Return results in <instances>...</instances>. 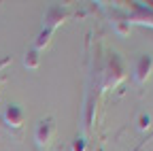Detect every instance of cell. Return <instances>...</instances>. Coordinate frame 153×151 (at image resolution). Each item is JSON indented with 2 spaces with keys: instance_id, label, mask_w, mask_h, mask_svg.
<instances>
[{
  "instance_id": "6da1fadb",
  "label": "cell",
  "mask_w": 153,
  "mask_h": 151,
  "mask_svg": "<svg viewBox=\"0 0 153 151\" xmlns=\"http://www.w3.org/2000/svg\"><path fill=\"white\" fill-rule=\"evenodd\" d=\"M4 119H7L9 126L19 128V126H22V121H24V115H22V111H19L17 106H9L7 113H4Z\"/></svg>"
},
{
  "instance_id": "7a4b0ae2",
  "label": "cell",
  "mask_w": 153,
  "mask_h": 151,
  "mask_svg": "<svg viewBox=\"0 0 153 151\" xmlns=\"http://www.w3.org/2000/svg\"><path fill=\"white\" fill-rule=\"evenodd\" d=\"M51 132H53V123L49 119L47 121H41V126L36 128V141L41 143V145H45L49 141V136H51Z\"/></svg>"
}]
</instances>
